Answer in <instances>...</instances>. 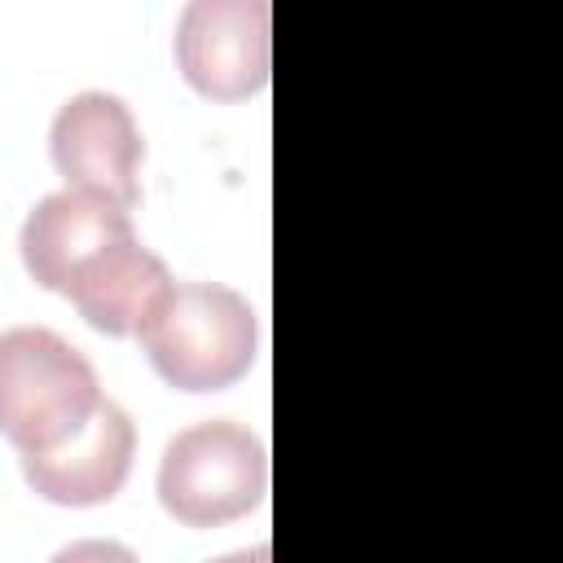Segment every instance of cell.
I'll return each mask as SVG.
<instances>
[{
    "label": "cell",
    "mask_w": 563,
    "mask_h": 563,
    "mask_svg": "<svg viewBox=\"0 0 563 563\" xmlns=\"http://www.w3.org/2000/svg\"><path fill=\"white\" fill-rule=\"evenodd\" d=\"M158 378L176 391H220L255 361V312L220 282H180L136 334Z\"/></svg>",
    "instance_id": "2"
},
{
    "label": "cell",
    "mask_w": 563,
    "mask_h": 563,
    "mask_svg": "<svg viewBox=\"0 0 563 563\" xmlns=\"http://www.w3.org/2000/svg\"><path fill=\"white\" fill-rule=\"evenodd\" d=\"M128 242H136L128 211L110 198L79 194V189L40 198L18 238L31 282L53 295H70L79 277H88L110 251Z\"/></svg>",
    "instance_id": "6"
},
{
    "label": "cell",
    "mask_w": 563,
    "mask_h": 563,
    "mask_svg": "<svg viewBox=\"0 0 563 563\" xmlns=\"http://www.w3.org/2000/svg\"><path fill=\"white\" fill-rule=\"evenodd\" d=\"M88 356L44 325H9L0 334V427L31 457L70 444L101 409Z\"/></svg>",
    "instance_id": "1"
},
{
    "label": "cell",
    "mask_w": 563,
    "mask_h": 563,
    "mask_svg": "<svg viewBox=\"0 0 563 563\" xmlns=\"http://www.w3.org/2000/svg\"><path fill=\"white\" fill-rule=\"evenodd\" d=\"M273 559V550L260 541V545H251V550H233V554H224V559H211V563H268Z\"/></svg>",
    "instance_id": "10"
},
{
    "label": "cell",
    "mask_w": 563,
    "mask_h": 563,
    "mask_svg": "<svg viewBox=\"0 0 563 563\" xmlns=\"http://www.w3.org/2000/svg\"><path fill=\"white\" fill-rule=\"evenodd\" d=\"M132 453H136V427L123 413V405L106 396L97 418L70 444L22 457V475L35 488V497L53 506H97L123 488L132 471Z\"/></svg>",
    "instance_id": "7"
},
{
    "label": "cell",
    "mask_w": 563,
    "mask_h": 563,
    "mask_svg": "<svg viewBox=\"0 0 563 563\" xmlns=\"http://www.w3.org/2000/svg\"><path fill=\"white\" fill-rule=\"evenodd\" d=\"M48 563H141L128 545H119V541H70L66 550H57Z\"/></svg>",
    "instance_id": "9"
},
{
    "label": "cell",
    "mask_w": 563,
    "mask_h": 563,
    "mask_svg": "<svg viewBox=\"0 0 563 563\" xmlns=\"http://www.w3.org/2000/svg\"><path fill=\"white\" fill-rule=\"evenodd\" d=\"M176 66L211 101H242L268 84V4L189 0L176 22Z\"/></svg>",
    "instance_id": "5"
},
{
    "label": "cell",
    "mask_w": 563,
    "mask_h": 563,
    "mask_svg": "<svg viewBox=\"0 0 563 563\" xmlns=\"http://www.w3.org/2000/svg\"><path fill=\"white\" fill-rule=\"evenodd\" d=\"M48 150H53V167L66 180V189L110 198L123 211L136 207L145 141L123 97L101 92V88L66 97L62 110L53 114Z\"/></svg>",
    "instance_id": "4"
},
{
    "label": "cell",
    "mask_w": 563,
    "mask_h": 563,
    "mask_svg": "<svg viewBox=\"0 0 563 563\" xmlns=\"http://www.w3.org/2000/svg\"><path fill=\"white\" fill-rule=\"evenodd\" d=\"M172 290L176 282L167 264L150 246L128 242L110 251L88 277H79L66 299L92 330L123 339V334H141L158 317V308L172 299Z\"/></svg>",
    "instance_id": "8"
},
{
    "label": "cell",
    "mask_w": 563,
    "mask_h": 563,
    "mask_svg": "<svg viewBox=\"0 0 563 563\" xmlns=\"http://www.w3.org/2000/svg\"><path fill=\"white\" fill-rule=\"evenodd\" d=\"M268 493L264 444L229 422L207 418L176 431L158 462V501L185 528H220L251 515Z\"/></svg>",
    "instance_id": "3"
}]
</instances>
